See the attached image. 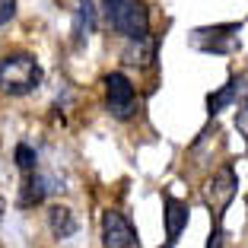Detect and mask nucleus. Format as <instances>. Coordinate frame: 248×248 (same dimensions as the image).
<instances>
[{"label":"nucleus","instance_id":"f257e3e1","mask_svg":"<svg viewBox=\"0 0 248 248\" xmlns=\"http://www.w3.org/2000/svg\"><path fill=\"white\" fill-rule=\"evenodd\" d=\"M45 73L32 54H7L0 58V93L3 95H29L42 86Z\"/></svg>","mask_w":248,"mask_h":248},{"label":"nucleus","instance_id":"f03ea898","mask_svg":"<svg viewBox=\"0 0 248 248\" xmlns=\"http://www.w3.org/2000/svg\"><path fill=\"white\" fill-rule=\"evenodd\" d=\"M105 16L111 29L121 32L124 38L150 35V13L143 0H105Z\"/></svg>","mask_w":248,"mask_h":248},{"label":"nucleus","instance_id":"7ed1b4c3","mask_svg":"<svg viewBox=\"0 0 248 248\" xmlns=\"http://www.w3.org/2000/svg\"><path fill=\"white\" fill-rule=\"evenodd\" d=\"M105 105H108V115L118 121H127V118L137 115V93H134V83L124 77V73H108L105 77Z\"/></svg>","mask_w":248,"mask_h":248},{"label":"nucleus","instance_id":"20e7f679","mask_svg":"<svg viewBox=\"0 0 248 248\" xmlns=\"http://www.w3.org/2000/svg\"><path fill=\"white\" fill-rule=\"evenodd\" d=\"M235 188H239V178H235V169L232 166L217 169V172H213V178L207 182L204 201H207V207H210V213H213V219H217V223H223V213H226L229 204H232Z\"/></svg>","mask_w":248,"mask_h":248},{"label":"nucleus","instance_id":"39448f33","mask_svg":"<svg viewBox=\"0 0 248 248\" xmlns=\"http://www.w3.org/2000/svg\"><path fill=\"white\" fill-rule=\"evenodd\" d=\"M102 245L105 248H131L137 245V232L118 210L102 213Z\"/></svg>","mask_w":248,"mask_h":248},{"label":"nucleus","instance_id":"423d86ee","mask_svg":"<svg viewBox=\"0 0 248 248\" xmlns=\"http://www.w3.org/2000/svg\"><path fill=\"white\" fill-rule=\"evenodd\" d=\"M153 54H156L153 35H140V38H131V45L121 51V61L124 64H134V67H150L153 64Z\"/></svg>","mask_w":248,"mask_h":248},{"label":"nucleus","instance_id":"0eeeda50","mask_svg":"<svg viewBox=\"0 0 248 248\" xmlns=\"http://www.w3.org/2000/svg\"><path fill=\"white\" fill-rule=\"evenodd\" d=\"M185 223H188V204L175 201V197H166V239H169V245L178 242Z\"/></svg>","mask_w":248,"mask_h":248},{"label":"nucleus","instance_id":"6e6552de","mask_svg":"<svg viewBox=\"0 0 248 248\" xmlns=\"http://www.w3.org/2000/svg\"><path fill=\"white\" fill-rule=\"evenodd\" d=\"M54 188H61V185H54L48 175L29 172V182H26V188H22V207H29V204H42V201H45L48 194H51Z\"/></svg>","mask_w":248,"mask_h":248},{"label":"nucleus","instance_id":"1a4fd4ad","mask_svg":"<svg viewBox=\"0 0 248 248\" xmlns=\"http://www.w3.org/2000/svg\"><path fill=\"white\" fill-rule=\"evenodd\" d=\"M48 226H51L54 239H70L73 232H77V219H73V210L64 204H54L51 210H48Z\"/></svg>","mask_w":248,"mask_h":248},{"label":"nucleus","instance_id":"9d476101","mask_svg":"<svg viewBox=\"0 0 248 248\" xmlns=\"http://www.w3.org/2000/svg\"><path fill=\"white\" fill-rule=\"evenodd\" d=\"M242 93H245V83H242V80H229L223 89H217L213 95H207V111H210V115H217V111L229 108V105H232Z\"/></svg>","mask_w":248,"mask_h":248},{"label":"nucleus","instance_id":"9b49d317","mask_svg":"<svg viewBox=\"0 0 248 248\" xmlns=\"http://www.w3.org/2000/svg\"><path fill=\"white\" fill-rule=\"evenodd\" d=\"M89 32H93V0H83L77 10V35L86 38Z\"/></svg>","mask_w":248,"mask_h":248},{"label":"nucleus","instance_id":"f8f14e48","mask_svg":"<svg viewBox=\"0 0 248 248\" xmlns=\"http://www.w3.org/2000/svg\"><path fill=\"white\" fill-rule=\"evenodd\" d=\"M16 166L29 175V172H35V166H38V159H35V150H32L29 143H19L16 146Z\"/></svg>","mask_w":248,"mask_h":248},{"label":"nucleus","instance_id":"ddd939ff","mask_svg":"<svg viewBox=\"0 0 248 248\" xmlns=\"http://www.w3.org/2000/svg\"><path fill=\"white\" fill-rule=\"evenodd\" d=\"M235 131H239L242 140L248 143V99L239 105V111H235Z\"/></svg>","mask_w":248,"mask_h":248},{"label":"nucleus","instance_id":"4468645a","mask_svg":"<svg viewBox=\"0 0 248 248\" xmlns=\"http://www.w3.org/2000/svg\"><path fill=\"white\" fill-rule=\"evenodd\" d=\"M16 16V0H0V26H7Z\"/></svg>","mask_w":248,"mask_h":248},{"label":"nucleus","instance_id":"2eb2a0df","mask_svg":"<svg viewBox=\"0 0 248 248\" xmlns=\"http://www.w3.org/2000/svg\"><path fill=\"white\" fill-rule=\"evenodd\" d=\"M207 248H226V239H223V229H219V223H217V229L210 232V242H207Z\"/></svg>","mask_w":248,"mask_h":248}]
</instances>
